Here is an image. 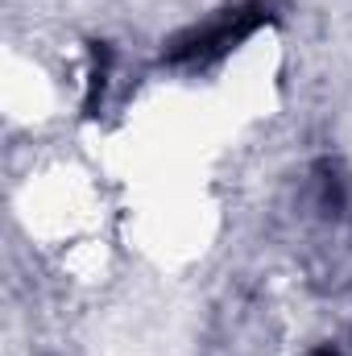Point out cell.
<instances>
[{"label": "cell", "instance_id": "obj_1", "mask_svg": "<svg viewBox=\"0 0 352 356\" xmlns=\"http://www.w3.org/2000/svg\"><path fill=\"white\" fill-rule=\"evenodd\" d=\"M269 21H273V8L262 4V0H249V4H237V8H224L216 21L178 33L175 42L166 46L162 63H170V67H186V71L216 67L220 58H228L241 42H249V38H253L257 29H265Z\"/></svg>", "mask_w": 352, "mask_h": 356}, {"label": "cell", "instance_id": "obj_2", "mask_svg": "<svg viewBox=\"0 0 352 356\" xmlns=\"http://www.w3.org/2000/svg\"><path fill=\"white\" fill-rule=\"evenodd\" d=\"M112 75V46L108 42H91V67H88V95H83V116H95L104 104V88Z\"/></svg>", "mask_w": 352, "mask_h": 356}, {"label": "cell", "instance_id": "obj_3", "mask_svg": "<svg viewBox=\"0 0 352 356\" xmlns=\"http://www.w3.org/2000/svg\"><path fill=\"white\" fill-rule=\"evenodd\" d=\"M311 356H336V353H332V348H315Z\"/></svg>", "mask_w": 352, "mask_h": 356}]
</instances>
